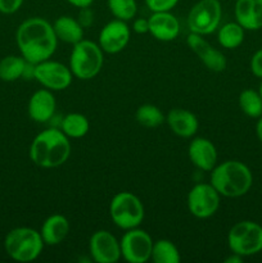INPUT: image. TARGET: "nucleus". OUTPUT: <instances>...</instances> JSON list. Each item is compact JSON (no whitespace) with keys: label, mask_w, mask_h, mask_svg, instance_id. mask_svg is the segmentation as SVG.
Returning a JSON list of instances; mask_svg holds the SVG:
<instances>
[{"label":"nucleus","mask_w":262,"mask_h":263,"mask_svg":"<svg viewBox=\"0 0 262 263\" xmlns=\"http://www.w3.org/2000/svg\"><path fill=\"white\" fill-rule=\"evenodd\" d=\"M128 41H130V28L125 21H110L99 33V46L108 54L122 51L127 46Z\"/></svg>","instance_id":"4468645a"},{"label":"nucleus","mask_w":262,"mask_h":263,"mask_svg":"<svg viewBox=\"0 0 262 263\" xmlns=\"http://www.w3.org/2000/svg\"><path fill=\"white\" fill-rule=\"evenodd\" d=\"M211 185L222 197L239 198L251 190L253 175L246 163L229 159L213 167L211 171Z\"/></svg>","instance_id":"7ed1b4c3"},{"label":"nucleus","mask_w":262,"mask_h":263,"mask_svg":"<svg viewBox=\"0 0 262 263\" xmlns=\"http://www.w3.org/2000/svg\"><path fill=\"white\" fill-rule=\"evenodd\" d=\"M133 28L136 33L149 32V21L146 18H138L134 21Z\"/></svg>","instance_id":"2f4dec72"},{"label":"nucleus","mask_w":262,"mask_h":263,"mask_svg":"<svg viewBox=\"0 0 262 263\" xmlns=\"http://www.w3.org/2000/svg\"><path fill=\"white\" fill-rule=\"evenodd\" d=\"M217 190L210 184H197L188 194L189 212L197 218H208L217 212L220 207Z\"/></svg>","instance_id":"9d476101"},{"label":"nucleus","mask_w":262,"mask_h":263,"mask_svg":"<svg viewBox=\"0 0 262 263\" xmlns=\"http://www.w3.org/2000/svg\"><path fill=\"white\" fill-rule=\"evenodd\" d=\"M25 0H0V12L4 14H13L22 7Z\"/></svg>","instance_id":"7c9ffc66"},{"label":"nucleus","mask_w":262,"mask_h":263,"mask_svg":"<svg viewBox=\"0 0 262 263\" xmlns=\"http://www.w3.org/2000/svg\"><path fill=\"white\" fill-rule=\"evenodd\" d=\"M239 108L246 116L251 118H259L262 116V97L258 90L246 89L239 94Z\"/></svg>","instance_id":"a878e982"},{"label":"nucleus","mask_w":262,"mask_h":263,"mask_svg":"<svg viewBox=\"0 0 262 263\" xmlns=\"http://www.w3.org/2000/svg\"><path fill=\"white\" fill-rule=\"evenodd\" d=\"M21 55L28 63L38 64L46 61L57 49V39L53 25L40 17L23 21L15 35Z\"/></svg>","instance_id":"f257e3e1"},{"label":"nucleus","mask_w":262,"mask_h":263,"mask_svg":"<svg viewBox=\"0 0 262 263\" xmlns=\"http://www.w3.org/2000/svg\"><path fill=\"white\" fill-rule=\"evenodd\" d=\"M41 234L31 228H15L7 234L4 248L8 256L17 262H32L44 248Z\"/></svg>","instance_id":"20e7f679"},{"label":"nucleus","mask_w":262,"mask_h":263,"mask_svg":"<svg viewBox=\"0 0 262 263\" xmlns=\"http://www.w3.org/2000/svg\"><path fill=\"white\" fill-rule=\"evenodd\" d=\"M246 30L238 22H228L218 28V43L225 49H236L243 44Z\"/></svg>","instance_id":"4be33fe9"},{"label":"nucleus","mask_w":262,"mask_h":263,"mask_svg":"<svg viewBox=\"0 0 262 263\" xmlns=\"http://www.w3.org/2000/svg\"><path fill=\"white\" fill-rule=\"evenodd\" d=\"M152 12H171L179 0H144Z\"/></svg>","instance_id":"c85d7f7f"},{"label":"nucleus","mask_w":262,"mask_h":263,"mask_svg":"<svg viewBox=\"0 0 262 263\" xmlns=\"http://www.w3.org/2000/svg\"><path fill=\"white\" fill-rule=\"evenodd\" d=\"M27 61L22 55H8L0 61V80L5 82H13L22 79L25 73Z\"/></svg>","instance_id":"5701e85b"},{"label":"nucleus","mask_w":262,"mask_h":263,"mask_svg":"<svg viewBox=\"0 0 262 263\" xmlns=\"http://www.w3.org/2000/svg\"><path fill=\"white\" fill-rule=\"evenodd\" d=\"M151 259L154 263H179L181 257L179 249L171 240L159 239L153 243Z\"/></svg>","instance_id":"393cba45"},{"label":"nucleus","mask_w":262,"mask_h":263,"mask_svg":"<svg viewBox=\"0 0 262 263\" xmlns=\"http://www.w3.org/2000/svg\"><path fill=\"white\" fill-rule=\"evenodd\" d=\"M41 238L46 246H58L69 234V221L63 215H51L41 228Z\"/></svg>","instance_id":"aec40b11"},{"label":"nucleus","mask_w":262,"mask_h":263,"mask_svg":"<svg viewBox=\"0 0 262 263\" xmlns=\"http://www.w3.org/2000/svg\"><path fill=\"white\" fill-rule=\"evenodd\" d=\"M135 117L139 125L148 128L158 127V126H161L166 121L162 110L153 104L140 105L138 110H136Z\"/></svg>","instance_id":"bb28decb"},{"label":"nucleus","mask_w":262,"mask_h":263,"mask_svg":"<svg viewBox=\"0 0 262 263\" xmlns=\"http://www.w3.org/2000/svg\"><path fill=\"white\" fill-rule=\"evenodd\" d=\"M189 159L197 168L202 171H212L217 163V151L211 140L205 138H195L188 149Z\"/></svg>","instance_id":"dca6fc26"},{"label":"nucleus","mask_w":262,"mask_h":263,"mask_svg":"<svg viewBox=\"0 0 262 263\" xmlns=\"http://www.w3.org/2000/svg\"><path fill=\"white\" fill-rule=\"evenodd\" d=\"M61 130L68 138L80 139L84 138L90 130L89 120L81 113H69L62 120Z\"/></svg>","instance_id":"b1692460"},{"label":"nucleus","mask_w":262,"mask_h":263,"mask_svg":"<svg viewBox=\"0 0 262 263\" xmlns=\"http://www.w3.org/2000/svg\"><path fill=\"white\" fill-rule=\"evenodd\" d=\"M241 261H243V257L238 256L235 253H231V256L226 259V263H240Z\"/></svg>","instance_id":"f704fd0d"},{"label":"nucleus","mask_w":262,"mask_h":263,"mask_svg":"<svg viewBox=\"0 0 262 263\" xmlns=\"http://www.w3.org/2000/svg\"><path fill=\"white\" fill-rule=\"evenodd\" d=\"M103 50L99 44L84 40L74 44L69 58V69L80 80H91L103 67Z\"/></svg>","instance_id":"39448f33"},{"label":"nucleus","mask_w":262,"mask_h":263,"mask_svg":"<svg viewBox=\"0 0 262 263\" xmlns=\"http://www.w3.org/2000/svg\"><path fill=\"white\" fill-rule=\"evenodd\" d=\"M55 98L49 89L38 90L32 94L28 102V115L31 120L39 123H45L55 112Z\"/></svg>","instance_id":"a211bd4d"},{"label":"nucleus","mask_w":262,"mask_h":263,"mask_svg":"<svg viewBox=\"0 0 262 263\" xmlns=\"http://www.w3.org/2000/svg\"><path fill=\"white\" fill-rule=\"evenodd\" d=\"M166 122L174 134L181 138H192L195 135L199 127L197 116L188 109L175 108L167 113Z\"/></svg>","instance_id":"6ab92c4d"},{"label":"nucleus","mask_w":262,"mask_h":263,"mask_svg":"<svg viewBox=\"0 0 262 263\" xmlns=\"http://www.w3.org/2000/svg\"><path fill=\"white\" fill-rule=\"evenodd\" d=\"M72 76L73 74L71 69L59 62L46 59L35 64L33 79L49 90L58 91V90L67 89L71 85Z\"/></svg>","instance_id":"9b49d317"},{"label":"nucleus","mask_w":262,"mask_h":263,"mask_svg":"<svg viewBox=\"0 0 262 263\" xmlns=\"http://www.w3.org/2000/svg\"><path fill=\"white\" fill-rule=\"evenodd\" d=\"M258 91H259V94H261V97H262V80H261V84H259Z\"/></svg>","instance_id":"c9c22d12"},{"label":"nucleus","mask_w":262,"mask_h":263,"mask_svg":"<svg viewBox=\"0 0 262 263\" xmlns=\"http://www.w3.org/2000/svg\"><path fill=\"white\" fill-rule=\"evenodd\" d=\"M149 33L159 41H172L179 36L180 22L171 12H153L148 18Z\"/></svg>","instance_id":"2eb2a0df"},{"label":"nucleus","mask_w":262,"mask_h":263,"mask_svg":"<svg viewBox=\"0 0 262 263\" xmlns=\"http://www.w3.org/2000/svg\"><path fill=\"white\" fill-rule=\"evenodd\" d=\"M109 215L117 228L126 231L135 229L144 220L143 203L133 193L121 192L110 200Z\"/></svg>","instance_id":"0eeeda50"},{"label":"nucleus","mask_w":262,"mask_h":263,"mask_svg":"<svg viewBox=\"0 0 262 263\" xmlns=\"http://www.w3.org/2000/svg\"><path fill=\"white\" fill-rule=\"evenodd\" d=\"M249 68H251L253 76L262 80V48L254 51V54L251 58V62H249Z\"/></svg>","instance_id":"c756f323"},{"label":"nucleus","mask_w":262,"mask_h":263,"mask_svg":"<svg viewBox=\"0 0 262 263\" xmlns=\"http://www.w3.org/2000/svg\"><path fill=\"white\" fill-rule=\"evenodd\" d=\"M222 7L220 0H199L188 14V27L190 32L198 35H210L215 32L221 23Z\"/></svg>","instance_id":"6e6552de"},{"label":"nucleus","mask_w":262,"mask_h":263,"mask_svg":"<svg viewBox=\"0 0 262 263\" xmlns=\"http://www.w3.org/2000/svg\"><path fill=\"white\" fill-rule=\"evenodd\" d=\"M89 249L97 263H116L121 258L120 241L107 230H99L92 234Z\"/></svg>","instance_id":"f8f14e48"},{"label":"nucleus","mask_w":262,"mask_h":263,"mask_svg":"<svg viewBox=\"0 0 262 263\" xmlns=\"http://www.w3.org/2000/svg\"><path fill=\"white\" fill-rule=\"evenodd\" d=\"M256 135H257V139H258L259 143L262 144V116L259 118H257V122H256Z\"/></svg>","instance_id":"72a5a7b5"},{"label":"nucleus","mask_w":262,"mask_h":263,"mask_svg":"<svg viewBox=\"0 0 262 263\" xmlns=\"http://www.w3.org/2000/svg\"><path fill=\"white\" fill-rule=\"evenodd\" d=\"M186 44L193 53L200 59L203 64L212 72H223L226 68V57L220 50L213 48L202 35L190 32L188 36Z\"/></svg>","instance_id":"ddd939ff"},{"label":"nucleus","mask_w":262,"mask_h":263,"mask_svg":"<svg viewBox=\"0 0 262 263\" xmlns=\"http://www.w3.org/2000/svg\"><path fill=\"white\" fill-rule=\"evenodd\" d=\"M108 8L110 13L116 17V20L131 21L138 12L136 0H107Z\"/></svg>","instance_id":"cd10ccee"},{"label":"nucleus","mask_w":262,"mask_h":263,"mask_svg":"<svg viewBox=\"0 0 262 263\" xmlns=\"http://www.w3.org/2000/svg\"><path fill=\"white\" fill-rule=\"evenodd\" d=\"M153 243L146 231L130 229L121 239V256L128 263H145L152 257Z\"/></svg>","instance_id":"1a4fd4ad"},{"label":"nucleus","mask_w":262,"mask_h":263,"mask_svg":"<svg viewBox=\"0 0 262 263\" xmlns=\"http://www.w3.org/2000/svg\"><path fill=\"white\" fill-rule=\"evenodd\" d=\"M228 244L231 253L252 257L262 252V226L254 221H239L228 234Z\"/></svg>","instance_id":"423d86ee"},{"label":"nucleus","mask_w":262,"mask_h":263,"mask_svg":"<svg viewBox=\"0 0 262 263\" xmlns=\"http://www.w3.org/2000/svg\"><path fill=\"white\" fill-rule=\"evenodd\" d=\"M235 20L246 31L262 28V0H236Z\"/></svg>","instance_id":"f3484780"},{"label":"nucleus","mask_w":262,"mask_h":263,"mask_svg":"<svg viewBox=\"0 0 262 263\" xmlns=\"http://www.w3.org/2000/svg\"><path fill=\"white\" fill-rule=\"evenodd\" d=\"M71 154L68 136L58 128H48L35 136L30 148V158L41 168H55L66 163Z\"/></svg>","instance_id":"f03ea898"},{"label":"nucleus","mask_w":262,"mask_h":263,"mask_svg":"<svg viewBox=\"0 0 262 263\" xmlns=\"http://www.w3.org/2000/svg\"><path fill=\"white\" fill-rule=\"evenodd\" d=\"M53 28L57 39L63 43L74 45L84 39V26L79 22V20L68 15H62L55 20Z\"/></svg>","instance_id":"412c9836"},{"label":"nucleus","mask_w":262,"mask_h":263,"mask_svg":"<svg viewBox=\"0 0 262 263\" xmlns=\"http://www.w3.org/2000/svg\"><path fill=\"white\" fill-rule=\"evenodd\" d=\"M67 2H68L69 4L73 5V7H77L80 8V9H82V8H89L90 5L92 4L94 0H67Z\"/></svg>","instance_id":"473e14b6"}]
</instances>
